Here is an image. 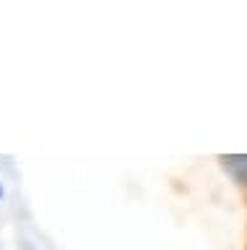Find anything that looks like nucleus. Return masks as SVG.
Listing matches in <instances>:
<instances>
[{
  "mask_svg": "<svg viewBox=\"0 0 247 250\" xmlns=\"http://www.w3.org/2000/svg\"><path fill=\"white\" fill-rule=\"evenodd\" d=\"M5 198V190H3V185H0V201H3Z\"/></svg>",
  "mask_w": 247,
  "mask_h": 250,
  "instance_id": "nucleus-1",
  "label": "nucleus"
}]
</instances>
